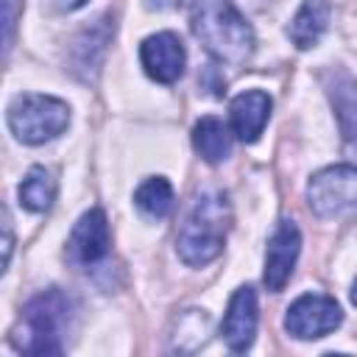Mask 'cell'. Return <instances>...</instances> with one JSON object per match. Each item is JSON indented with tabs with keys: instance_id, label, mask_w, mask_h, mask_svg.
Wrapping results in <instances>:
<instances>
[{
	"instance_id": "6da1fadb",
	"label": "cell",
	"mask_w": 357,
	"mask_h": 357,
	"mask_svg": "<svg viewBox=\"0 0 357 357\" xmlns=\"http://www.w3.org/2000/svg\"><path fill=\"white\" fill-rule=\"evenodd\" d=\"M190 28L218 61L245 64L254 53V31L229 0H195Z\"/></svg>"
},
{
	"instance_id": "7a4b0ae2",
	"label": "cell",
	"mask_w": 357,
	"mask_h": 357,
	"mask_svg": "<svg viewBox=\"0 0 357 357\" xmlns=\"http://www.w3.org/2000/svg\"><path fill=\"white\" fill-rule=\"evenodd\" d=\"M231 226V206L229 198L223 192H206L201 195L192 209L187 212L178 237H176V251L181 257V262H187L190 268H201L209 265L226 243Z\"/></svg>"
},
{
	"instance_id": "3957f363",
	"label": "cell",
	"mask_w": 357,
	"mask_h": 357,
	"mask_svg": "<svg viewBox=\"0 0 357 357\" xmlns=\"http://www.w3.org/2000/svg\"><path fill=\"white\" fill-rule=\"evenodd\" d=\"M70 312L73 304L59 287L42 290L22 307L11 343L25 354H61L64 335L70 329Z\"/></svg>"
},
{
	"instance_id": "277c9868",
	"label": "cell",
	"mask_w": 357,
	"mask_h": 357,
	"mask_svg": "<svg viewBox=\"0 0 357 357\" xmlns=\"http://www.w3.org/2000/svg\"><path fill=\"white\" fill-rule=\"evenodd\" d=\"M70 123V106L53 95H17L8 106V128L25 145H42L59 137Z\"/></svg>"
},
{
	"instance_id": "5b68a950",
	"label": "cell",
	"mask_w": 357,
	"mask_h": 357,
	"mask_svg": "<svg viewBox=\"0 0 357 357\" xmlns=\"http://www.w3.org/2000/svg\"><path fill=\"white\" fill-rule=\"evenodd\" d=\"M307 204L318 218H335L357 204V167L332 165L318 170L307 184Z\"/></svg>"
},
{
	"instance_id": "8992f818",
	"label": "cell",
	"mask_w": 357,
	"mask_h": 357,
	"mask_svg": "<svg viewBox=\"0 0 357 357\" xmlns=\"http://www.w3.org/2000/svg\"><path fill=\"white\" fill-rule=\"evenodd\" d=\"M340 321H343V312L332 296L307 293L287 307L284 329L298 340H315V337L335 332Z\"/></svg>"
},
{
	"instance_id": "52a82bcc",
	"label": "cell",
	"mask_w": 357,
	"mask_h": 357,
	"mask_svg": "<svg viewBox=\"0 0 357 357\" xmlns=\"http://www.w3.org/2000/svg\"><path fill=\"white\" fill-rule=\"evenodd\" d=\"M324 89L340 126L343 151L346 156L357 159V78H351L346 70H326Z\"/></svg>"
},
{
	"instance_id": "ba28073f",
	"label": "cell",
	"mask_w": 357,
	"mask_h": 357,
	"mask_svg": "<svg viewBox=\"0 0 357 357\" xmlns=\"http://www.w3.org/2000/svg\"><path fill=\"white\" fill-rule=\"evenodd\" d=\"M298 251H301V231L293 220H279L276 231L271 234L268 240V251H265V287L271 293H279L290 273H293V265L298 259Z\"/></svg>"
},
{
	"instance_id": "9c48e42d",
	"label": "cell",
	"mask_w": 357,
	"mask_h": 357,
	"mask_svg": "<svg viewBox=\"0 0 357 357\" xmlns=\"http://www.w3.org/2000/svg\"><path fill=\"white\" fill-rule=\"evenodd\" d=\"M139 59L145 73L159 84H173L184 73V45L173 31H162L148 36L139 45Z\"/></svg>"
},
{
	"instance_id": "30bf717a",
	"label": "cell",
	"mask_w": 357,
	"mask_h": 357,
	"mask_svg": "<svg viewBox=\"0 0 357 357\" xmlns=\"http://www.w3.org/2000/svg\"><path fill=\"white\" fill-rule=\"evenodd\" d=\"M109 245H112V237H109V223L103 209H89L75 223L67 240V254L75 265H95L109 254Z\"/></svg>"
},
{
	"instance_id": "8fae6325",
	"label": "cell",
	"mask_w": 357,
	"mask_h": 357,
	"mask_svg": "<svg viewBox=\"0 0 357 357\" xmlns=\"http://www.w3.org/2000/svg\"><path fill=\"white\" fill-rule=\"evenodd\" d=\"M257 321H259V315H257V293H254V287L243 284L229 298V307H226V315H223V324H220V335H223L226 346L231 351H245L254 343Z\"/></svg>"
},
{
	"instance_id": "7c38bea8",
	"label": "cell",
	"mask_w": 357,
	"mask_h": 357,
	"mask_svg": "<svg viewBox=\"0 0 357 357\" xmlns=\"http://www.w3.org/2000/svg\"><path fill=\"white\" fill-rule=\"evenodd\" d=\"M271 117V98L268 92L262 89H248V92H240L231 106H229V123H231V131L237 139L243 142H254L265 123Z\"/></svg>"
},
{
	"instance_id": "4fadbf2b",
	"label": "cell",
	"mask_w": 357,
	"mask_h": 357,
	"mask_svg": "<svg viewBox=\"0 0 357 357\" xmlns=\"http://www.w3.org/2000/svg\"><path fill=\"white\" fill-rule=\"evenodd\" d=\"M329 0H304L298 14L293 17L287 36L298 50H310L326 31L329 25Z\"/></svg>"
},
{
	"instance_id": "5bb4252c",
	"label": "cell",
	"mask_w": 357,
	"mask_h": 357,
	"mask_svg": "<svg viewBox=\"0 0 357 357\" xmlns=\"http://www.w3.org/2000/svg\"><path fill=\"white\" fill-rule=\"evenodd\" d=\"M192 148L201 153L204 162L220 165L231 153V134L218 117H201L192 128Z\"/></svg>"
},
{
	"instance_id": "9a60e30c",
	"label": "cell",
	"mask_w": 357,
	"mask_h": 357,
	"mask_svg": "<svg viewBox=\"0 0 357 357\" xmlns=\"http://www.w3.org/2000/svg\"><path fill=\"white\" fill-rule=\"evenodd\" d=\"M53 198H56V178L50 176V170L39 167V165L31 167L20 184V204L31 212H45V209H50Z\"/></svg>"
},
{
	"instance_id": "2e32d148",
	"label": "cell",
	"mask_w": 357,
	"mask_h": 357,
	"mask_svg": "<svg viewBox=\"0 0 357 357\" xmlns=\"http://www.w3.org/2000/svg\"><path fill=\"white\" fill-rule=\"evenodd\" d=\"M134 204L148 218H165L173 209V187H170V181L162 178V176H153V178L142 181L137 187V192H134Z\"/></svg>"
},
{
	"instance_id": "e0dca14e",
	"label": "cell",
	"mask_w": 357,
	"mask_h": 357,
	"mask_svg": "<svg viewBox=\"0 0 357 357\" xmlns=\"http://www.w3.org/2000/svg\"><path fill=\"white\" fill-rule=\"evenodd\" d=\"M14 20H17V0H3V45H6V50L11 47Z\"/></svg>"
},
{
	"instance_id": "ac0fdd59",
	"label": "cell",
	"mask_w": 357,
	"mask_h": 357,
	"mask_svg": "<svg viewBox=\"0 0 357 357\" xmlns=\"http://www.w3.org/2000/svg\"><path fill=\"white\" fill-rule=\"evenodd\" d=\"M86 0H53V6L59 8V11H75V8H81Z\"/></svg>"
},
{
	"instance_id": "d6986e66",
	"label": "cell",
	"mask_w": 357,
	"mask_h": 357,
	"mask_svg": "<svg viewBox=\"0 0 357 357\" xmlns=\"http://www.w3.org/2000/svg\"><path fill=\"white\" fill-rule=\"evenodd\" d=\"M351 301L357 304V282H354V287H351Z\"/></svg>"
}]
</instances>
